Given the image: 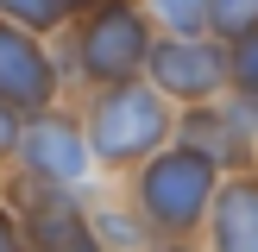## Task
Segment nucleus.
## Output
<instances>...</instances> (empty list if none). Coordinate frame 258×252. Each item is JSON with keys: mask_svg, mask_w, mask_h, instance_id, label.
<instances>
[{"mask_svg": "<svg viewBox=\"0 0 258 252\" xmlns=\"http://www.w3.org/2000/svg\"><path fill=\"white\" fill-rule=\"evenodd\" d=\"M50 44H57L63 82L113 88V82L145 76V57H151V44H158V25H151L145 0H95V7L76 13Z\"/></svg>", "mask_w": 258, "mask_h": 252, "instance_id": "f257e3e1", "label": "nucleus"}, {"mask_svg": "<svg viewBox=\"0 0 258 252\" xmlns=\"http://www.w3.org/2000/svg\"><path fill=\"white\" fill-rule=\"evenodd\" d=\"M221 176L227 170L208 158V151L170 139L164 151H151V158L126 176V202H133V214L151 227L158 246H164V239H202Z\"/></svg>", "mask_w": 258, "mask_h": 252, "instance_id": "f03ea898", "label": "nucleus"}, {"mask_svg": "<svg viewBox=\"0 0 258 252\" xmlns=\"http://www.w3.org/2000/svg\"><path fill=\"white\" fill-rule=\"evenodd\" d=\"M82 133H88V151H95V170L133 176L151 151H164L176 139V101H164L145 76L113 82V88H88Z\"/></svg>", "mask_w": 258, "mask_h": 252, "instance_id": "7ed1b4c3", "label": "nucleus"}, {"mask_svg": "<svg viewBox=\"0 0 258 252\" xmlns=\"http://www.w3.org/2000/svg\"><path fill=\"white\" fill-rule=\"evenodd\" d=\"M0 196L19 214L25 252H101V233H95V214H88L82 189H50L19 170H0Z\"/></svg>", "mask_w": 258, "mask_h": 252, "instance_id": "20e7f679", "label": "nucleus"}, {"mask_svg": "<svg viewBox=\"0 0 258 252\" xmlns=\"http://www.w3.org/2000/svg\"><path fill=\"white\" fill-rule=\"evenodd\" d=\"M13 170L32 176V183H50V189H88L95 151H88V133H82V107L57 101V107H44V113H25Z\"/></svg>", "mask_w": 258, "mask_h": 252, "instance_id": "39448f33", "label": "nucleus"}, {"mask_svg": "<svg viewBox=\"0 0 258 252\" xmlns=\"http://www.w3.org/2000/svg\"><path fill=\"white\" fill-rule=\"evenodd\" d=\"M145 82L164 101H176V113L202 107V101H221L227 95V44L214 32H202V38H164L158 32V44L145 57Z\"/></svg>", "mask_w": 258, "mask_h": 252, "instance_id": "423d86ee", "label": "nucleus"}, {"mask_svg": "<svg viewBox=\"0 0 258 252\" xmlns=\"http://www.w3.org/2000/svg\"><path fill=\"white\" fill-rule=\"evenodd\" d=\"M63 63H57V44L25 25L0 19V101L19 113H44L63 101Z\"/></svg>", "mask_w": 258, "mask_h": 252, "instance_id": "0eeeda50", "label": "nucleus"}, {"mask_svg": "<svg viewBox=\"0 0 258 252\" xmlns=\"http://www.w3.org/2000/svg\"><path fill=\"white\" fill-rule=\"evenodd\" d=\"M202 246L208 252H258V164L221 176L208 227H202Z\"/></svg>", "mask_w": 258, "mask_h": 252, "instance_id": "6e6552de", "label": "nucleus"}, {"mask_svg": "<svg viewBox=\"0 0 258 252\" xmlns=\"http://www.w3.org/2000/svg\"><path fill=\"white\" fill-rule=\"evenodd\" d=\"M95 214V233H101V252H151V227L133 214V202H88Z\"/></svg>", "mask_w": 258, "mask_h": 252, "instance_id": "1a4fd4ad", "label": "nucleus"}, {"mask_svg": "<svg viewBox=\"0 0 258 252\" xmlns=\"http://www.w3.org/2000/svg\"><path fill=\"white\" fill-rule=\"evenodd\" d=\"M95 0H0V19H13V25H25V32H38V38H57L63 25L76 19V13H88Z\"/></svg>", "mask_w": 258, "mask_h": 252, "instance_id": "9d476101", "label": "nucleus"}, {"mask_svg": "<svg viewBox=\"0 0 258 252\" xmlns=\"http://www.w3.org/2000/svg\"><path fill=\"white\" fill-rule=\"evenodd\" d=\"M145 13H151V25H158L164 38H202L214 0H145Z\"/></svg>", "mask_w": 258, "mask_h": 252, "instance_id": "9b49d317", "label": "nucleus"}, {"mask_svg": "<svg viewBox=\"0 0 258 252\" xmlns=\"http://www.w3.org/2000/svg\"><path fill=\"white\" fill-rule=\"evenodd\" d=\"M227 95L258 107V32H246V38L227 44Z\"/></svg>", "mask_w": 258, "mask_h": 252, "instance_id": "f8f14e48", "label": "nucleus"}, {"mask_svg": "<svg viewBox=\"0 0 258 252\" xmlns=\"http://www.w3.org/2000/svg\"><path fill=\"white\" fill-rule=\"evenodd\" d=\"M208 32L221 38V44H233V38L258 32V0H214V13H208Z\"/></svg>", "mask_w": 258, "mask_h": 252, "instance_id": "ddd939ff", "label": "nucleus"}, {"mask_svg": "<svg viewBox=\"0 0 258 252\" xmlns=\"http://www.w3.org/2000/svg\"><path fill=\"white\" fill-rule=\"evenodd\" d=\"M19 126H25V113L0 101V170H13V151H19Z\"/></svg>", "mask_w": 258, "mask_h": 252, "instance_id": "4468645a", "label": "nucleus"}, {"mask_svg": "<svg viewBox=\"0 0 258 252\" xmlns=\"http://www.w3.org/2000/svg\"><path fill=\"white\" fill-rule=\"evenodd\" d=\"M0 252H25V233H19V214H13V202L0 196Z\"/></svg>", "mask_w": 258, "mask_h": 252, "instance_id": "2eb2a0df", "label": "nucleus"}, {"mask_svg": "<svg viewBox=\"0 0 258 252\" xmlns=\"http://www.w3.org/2000/svg\"><path fill=\"white\" fill-rule=\"evenodd\" d=\"M151 252H208L202 239H164V246H151Z\"/></svg>", "mask_w": 258, "mask_h": 252, "instance_id": "dca6fc26", "label": "nucleus"}]
</instances>
